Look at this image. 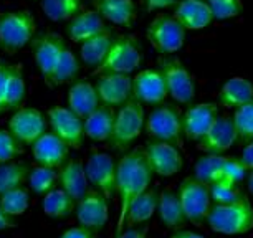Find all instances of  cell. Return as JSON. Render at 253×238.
Segmentation results:
<instances>
[{
	"mask_svg": "<svg viewBox=\"0 0 253 238\" xmlns=\"http://www.w3.org/2000/svg\"><path fill=\"white\" fill-rule=\"evenodd\" d=\"M154 172L147 164L142 147L126 152L116 162V195L119 202L116 235L123 232L127 208L144 190L149 189Z\"/></svg>",
	"mask_w": 253,
	"mask_h": 238,
	"instance_id": "6da1fadb",
	"label": "cell"
},
{
	"mask_svg": "<svg viewBox=\"0 0 253 238\" xmlns=\"http://www.w3.org/2000/svg\"><path fill=\"white\" fill-rule=\"evenodd\" d=\"M205 222L217 233L243 235L253 228V205L247 195L227 205H212Z\"/></svg>",
	"mask_w": 253,
	"mask_h": 238,
	"instance_id": "7a4b0ae2",
	"label": "cell"
},
{
	"mask_svg": "<svg viewBox=\"0 0 253 238\" xmlns=\"http://www.w3.org/2000/svg\"><path fill=\"white\" fill-rule=\"evenodd\" d=\"M144 122H146L144 104L137 101L136 98L127 99L116 113L113 131L108 142L111 144L114 151L126 152L131 147L132 142L139 137L141 131L144 129Z\"/></svg>",
	"mask_w": 253,
	"mask_h": 238,
	"instance_id": "3957f363",
	"label": "cell"
},
{
	"mask_svg": "<svg viewBox=\"0 0 253 238\" xmlns=\"http://www.w3.org/2000/svg\"><path fill=\"white\" fill-rule=\"evenodd\" d=\"M142 48L134 35H116L106 58L94 75H131L141 66Z\"/></svg>",
	"mask_w": 253,
	"mask_h": 238,
	"instance_id": "277c9868",
	"label": "cell"
},
{
	"mask_svg": "<svg viewBox=\"0 0 253 238\" xmlns=\"http://www.w3.org/2000/svg\"><path fill=\"white\" fill-rule=\"evenodd\" d=\"M157 70L164 78L167 96L179 104H190L195 98V81L190 71L177 56L161 55L157 60Z\"/></svg>",
	"mask_w": 253,
	"mask_h": 238,
	"instance_id": "5b68a950",
	"label": "cell"
},
{
	"mask_svg": "<svg viewBox=\"0 0 253 238\" xmlns=\"http://www.w3.org/2000/svg\"><path fill=\"white\" fill-rule=\"evenodd\" d=\"M35 35V18L28 10L0 13V48L15 53L32 41Z\"/></svg>",
	"mask_w": 253,
	"mask_h": 238,
	"instance_id": "8992f818",
	"label": "cell"
},
{
	"mask_svg": "<svg viewBox=\"0 0 253 238\" xmlns=\"http://www.w3.org/2000/svg\"><path fill=\"white\" fill-rule=\"evenodd\" d=\"M144 129L151 139L164 141L175 147H182V114L174 104L162 103L156 106L146 118Z\"/></svg>",
	"mask_w": 253,
	"mask_h": 238,
	"instance_id": "52a82bcc",
	"label": "cell"
},
{
	"mask_svg": "<svg viewBox=\"0 0 253 238\" xmlns=\"http://www.w3.org/2000/svg\"><path fill=\"white\" fill-rule=\"evenodd\" d=\"M146 38L161 55H172L184 46L185 28L172 15L159 13L147 25Z\"/></svg>",
	"mask_w": 253,
	"mask_h": 238,
	"instance_id": "ba28073f",
	"label": "cell"
},
{
	"mask_svg": "<svg viewBox=\"0 0 253 238\" xmlns=\"http://www.w3.org/2000/svg\"><path fill=\"white\" fill-rule=\"evenodd\" d=\"M177 195L187 222H192L194 225L202 227L204 222L207 220L210 207H212L209 185L200 182L194 175L192 177H185L179 185Z\"/></svg>",
	"mask_w": 253,
	"mask_h": 238,
	"instance_id": "9c48e42d",
	"label": "cell"
},
{
	"mask_svg": "<svg viewBox=\"0 0 253 238\" xmlns=\"http://www.w3.org/2000/svg\"><path fill=\"white\" fill-rule=\"evenodd\" d=\"M30 43H32L33 58H35V63L38 66V70H40L42 78L50 86L56 61H58L60 53L63 50V46L66 45V41L58 33L42 32L38 35H33Z\"/></svg>",
	"mask_w": 253,
	"mask_h": 238,
	"instance_id": "30bf717a",
	"label": "cell"
},
{
	"mask_svg": "<svg viewBox=\"0 0 253 238\" xmlns=\"http://www.w3.org/2000/svg\"><path fill=\"white\" fill-rule=\"evenodd\" d=\"M84 170L89 185L101 192L108 200L116 195V162L111 156L106 152L93 151L86 160Z\"/></svg>",
	"mask_w": 253,
	"mask_h": 238,
	"instance_id": "8fae6325",
	"label": "cell"
},
{
	"mask_svg": "<svg viewBox=\"0 0 253 238\" xmlns=\"http://www.w3.org/2000/svg\"><path fill=\"white\" fill-rule=\"evenodd\" d=\"M142 151L146 154L151 170L161 177H172L180 172L184 165V157L180 154L179 147L169 144V142L149 139L142 147Z\"/></svg>",
	"mask_w": 253,
	"mask_h": 238,
	"instance_id": "7c38bea8",
	"label": "cell"
},
{
	"mask_svg": "<svg viewBox=\"0 0 253 238\" xmlns=\"http://www.w3.org/2000/svg\"><path fill=\"white\" fill-rule=\"evenodd\" d=\"M51 132L71 149H80L84 139V122L70 108L55 106L46 111Z\"/></svg>",
	"mask_w": 253,
	"mask_h": 238,
	"instance_id": "4fadbf2b",
	"label": "cell"
},
{
	"mask_svg": "<svg viewBox=\"0 0 253 238\" xmlns=\"http://www.w3.org/2000/svg\"><path fill=\"white\" fill-rule=\"evenodd\" d=\"M76 218L80 225L88 230L101 232L109 218L108 198L96 189H88L86 194L76 202Z\"/></svg>",
	"mask_w": 253,
	"mask_h": 238,
	"instance_id": "5bb4252c",
	"label": "cell"
},
{
	"mask_svg": "<svg viewBox=\"0 0 253 238\" xmlns=\"http://www.w3.org/2000/svg\"><path fill=\"white\" fill-rule=\"evenodd\" d=\"M8 131L22 146H32L46 132V119L37 108H18L8 121Z\"/></svg>",
	"mask_w": 253,
	"mask_h": 238,
	"instance_id": "9a60e30c",
	"label": "cell"
},
{
	"mask_svg": "<svg viewBox=\"0 0 253 238\" xmlns=\"http://www.w3.org/2000/svg\"><path fill=\"white\" fill-rule=\"evenodd\" d=\"M237 141V129L232 116L218 114L213 124L209 127V131L197 141V147L205 154H223Z\"/></svg>",
	"mask_w": 253,
	"mask_h": 238,
	"instance_id": "2e32d148",
	"label": "cell"
},
{
	"mask_svg": "<svg viewBox=\"0 0 253 238\" xmlns=\"http://www.w3.org/2000/svg\"><path fill=\"white\" fill-rule=\"evenodd\" d=\"M132 98L142 104H151V106H159L166 101L167 89L164 78L157 68H149L139 71L132 78Z\"/></svg>",
	"mask_w": 253,
	"mask_h": 238,
	"instance_id": "e0dca14e",
	"label": "cell"
},
{
	"mask_svg": "<svg viewBox=\"0 0 253 238\" xmlns=\"http://www.w3.org/2000/svg\"><path fill=\"white\" fill-rule=\"evenodd\" d=\"M94 88L99 104L109 108L123 106L132 98V78L129 75H99Z\"/></svg>",
	"mask_w": 253,
	"mask_h": 238,
	"instance_id": "ac0fdd59",
	"label": "cell"
},
{
	"mask_svg": "<svg viewBox=\"0 0 253 238\" xmlns=\"http://www.w3.org/2000/svg\"><path fill=\"white\" fill-rule=\"evenodd\" d=\"M218 116L217 103H199L192 104L182 114V134L187 141L197 142Z\"/></svg>",
	"mask_w": 253,
	"mask_h": 238,
	"instance_id": "d6986e66",
	"label": "cell"
},
{
	"mask_svg": "<svg viewBox=\"0 0 253 238\" xmlns=\"http://www.w3.org/2000/svg\"><path fill=\"white\" fill-rule=\"evenodd\" d=\"M33 147V159L38 165L51 169H60L68 159L70 147L55 136L53 132H45L32 144Z\"/></svg>",
	"mask_w": 253,
	"mask_h": 238,
	"instance_id": "ffe728a7",
	"label": "cell"
},
{
	"mask_svg": "<svg viewBox=\"0 0 253 238\" xmlns=\"http://www.w3.org/2000/svg\"><path fill=\"white\" fill-rule=\"evenodd\" d=\"M91 5L104 22L124 28L134 27L137 10L132 0H91Z\"/></svg>",
	"mask_w": 253,
	"mask_h": 238,
	"instance_id": "44dd1931",
	"label": "cell"
},
{
	"mask_svg": "<svg viewBox=\"0 0 253 238\" xmlns=\"http://www.w3.org/2000/svg\"><path fill=\"white\" fill-rule=\"evenodd\" d=\"M172 17L185 30H202L213 22L209 3L202 0H179Z\"/></svg>",
	"mask_w": 253,
	"mask_h": 238,
	"instance_id": "7402d4cb",
	"label": "cell"
},
{
	"mask_svg": "<svg viewBox=\"0 0 253 238\" xmlns=\"http://www.w3.org/2000/svg\"><path fill=\"white\" fill-rule=\"evenodd\" d=\"M106 28H108L106 22L103 20L101 15L96 10H86V8H83V10L76 13L66 23V35L75 43H83L88 38L104 32Z\"/></svg>",
	"mask_w": 253,
	"mask_h": 238,
	"instance_id": "603a6c76",
	"label": "cell"
},
{
	"mask_svg": "<svg viewBox=\"0 0 253 238\" xmlns=\"http://www.w3.org/2000/svg\"><path fill=\"white\" fill-rule=\"evenodd\" d=\"M58 184L66 194L71 195V198L75 202H78L89 189L83 162L80 159H76V157L66 159V162L58 169Z\"/></svg>",
	"mask_w": 253,
	"mask_h": 238,
	"instance_id": "cb8c5ba5",
	"label": "cell"
},
{
	"mask_svg": "<svg viewBox=\"0 0 253 238\" xmlns=\"http://www.w3.org/2000/svg\"><path fill=\"white\" fill-rule=\"evenodd\" d=\"M99 106V99L94 84L88 79H76L68 89V108L81 119H84L89 113Z\"/></svg>",
	"mask_w": 253,
	"mask_h": 238,
	"instance_id": "d4e9b609",
	"label": "cell"
},
{
	"mask_svg": "<svg viewBox=\"0 0 253 238\" xmlns=\"http://www.w3.org/2000/svg\"><path fill=\"white\" fill-rule=\"evenodd\" d=\"M156 212L159 215L161 223L169 230H180L187 223V218H185L182 207H180L179 195L172 189H166L159 194Z\"/></svg>",
	"mask_w": 253,
	"mask_h": 238,
	"instance_id": "484cf974",
	"label": "cell"
},
{
	"mask_svg": "<svg viewBox=\"0 0 253 238\" xmlns=\"http://www.w3.org/2000/svg\"><path fill=\"white\" fill-rule=\"evenodd\" d=\"M253 99V83L243 76H232L218 93V104L225 109H237Z\"/></svg>",
	"mask_w": 253,
	"mask_h": 238,
	"instance_id": "4316f807",
	"label": "cell"
},
{
	"mask_svg": "<svg viewBox=\"0 0 253 238\" xmlns=\"http://www.w3.org/2000/svg\"><path fill=\"white\" fill-rule=\"evenodd\" d=\"M114 113L113 108L99 104L93 113H89L86 118L83 119L84 122V136L89 137L94 142H104L109 139L114 124Z\"/></svg>",
	"mask_w": 253,
	"mask_h": 238,
	"instance_id": "83f0119b",
	"label": "cell"
},
{
	"mask_svg": "<svg viewBox=\"0 0 253 238\" xmlns=\"http://www.w3.org/2000/svg\"><path fill=\"white\" fill-rule=\"evenodd\" d=\"M116 33H113L109 28H106L104 32L98 33L91 38H88L86 41L80 43V60L83 61L86 66L91 68H98L106 58L109 48H111Z\"/></svg>",
	"mask_w": 253,
	"mask_h": 238,
	"instance_id": "f1b7e54d",
	"label": "cell"
},
{
	"mask_svg": "<svg viewBox=\"0 0 253 238\" xmlns=\"http://www.w3.org/2000/svg\"><path fill=\"white\" fill-rule=\"evenodd\" d=\"M157 200H159V192L156 189L144 190L127 208L126 218H124V227H136L139 223L149 220L157 210Z\"/></svg>",
	"mask_w": 253,
	"mask_h": 238,
	"instance_id": "f546056e",
	"label": "cell"
},
{
	"mask_svg": "<svg viewBox=\"0 0 253 238\" xmlns=\"http://www.w3.org/2000/svg\"><path fill=\"white\" fill-rule=\"evenodd\" d=\"M76 202L71 198L70 194H66L63 189H53L46 192L42 198V208H43L45 215L51 218H66L71 215L75 210Z\"/></svg>",
	"mask_w": 253,
	"mask_h": 238,
	"instance_id": "4dcf8cb0",
	"label": "cell"
},
{
	"mask_svg": "<svg viewBox=\"0 0 253 238\" xmlns=\"http://www.w3.org/2000/svg\"><path fill=\"white\" fill-rule=\"evenodd\" d=\"M27 86H25V76L20 63H10V73H8L7 83V96H5V113L17 111L22 108V103L25 99Z\"/></svg>",
	"mask_w": 253,
	"mask_h": 238,
	"instance_id": "1f68e13d",
	"label": "cell"
},
{
	"mask_svg": "<svg viewBox=\"0 0 253 238\" xmlns=\"http://www.w3.org/2000/svg\"><path fill=\"white\" fill-rule=\"evenodd\" d=\"M30 165L27 162H3L0 164V195L8 192L12 189L23 187L28 180Z\"/></svg>",
	"mask_w": 253,
	"mask_h": 238,
	"instance_id": "d6a6232c",
	"label": "cell"
},
{
	"mask_svg": "<svg viewBox=\"0 0 253 238\" xmlns=\"http://www.w3.org/2000/svg\"><path fill=\"white\" fill-rule=\"evenodd\" d=\"M223 164H225V156L222 154H205L204 157L195 162L194 177L204 184H213L222 180Z\"/></svg>",
	"mask_w": 253,
	"mask_h": 238,
	"instance_id": "836d02e7",
	"label": "cell"
},
{
	"mask_svg": "<svg viewBox=\"0 0 253 238\" xmlns=\"http://www.w3.org/2000/svg\"><path fill=\"white\" fill-rule=\"evenodd\" d=\"M42 10L51 22H68L83 10V0H42Z\"/></svg>",
	"mask_w": 253,
	"mask_h": 238,
	"instance_id": "e575fe53",
	"label": "cell"
},
{
	"mask_svg": "<svg viewBox=\"0 0 253 238\" xmlns=\"http://www.w3.org/2000/svg\"><path fill=\"white\" fill-rule=\"evenodd\" d=\"M27 182L30 184V187L35 194L45 195L46 192H50V190H53L56 187V182H58V169L43 167V165L32 167Z\"/></svg>",
	"mask_w": 253,
	"mask_h": 238,
	"instance_id": "d590c367",
	"label": "cell"
},
{
	"mask_svg": "<svg viewBox=\"0 0 253 238\" xmlns=\"http://www.w3.org/2000/svg\"><path fill=\"white\" fill-rule=\"evenodd\" d=\"M30 203V194L25 187H17L0 195V208L8 215H23Z\"/></svg>",
	"mask_w": 253,
	"mask_h": 238,
	"instance_id": "8d00e7d4",
	"label": "cell"
},
{
	"mask_svg": "<svg viewBox=\"0 0 253 238\" xmlns=\"http://www.w3.org/2000/svg\"><path fill=\"white\" fill-rule=\"evenodd\" d=\"M209 194L213 205H227V203L237 202L238 198L245 195L240 185L235 182H227V180H218V182L210 184Z\"/></svg>",
	"mask_w": 253,
	"mask_h": 238,
	"instance_id": "74e56055",
	"label": "cell"
},
{
	"mask_svg": "<svg viewBox=\"0 0 253 238\" xmlns=\"http://www.w3.org/2000/svg\"><path fill=\"white\" fill-rule=\"evenodd\" d=\"M232 119L237 129L238 142L247 144V142L253 141V99L245 103L243 106L237 108Z\"/></svg>",
	"mask_w": 253,
	"mask_h": 238,
	"instance_id": "f35d334b",
	"label": "cell"
},
{
	"mask_svg": "<svg viewBox=\"0 0 253 238\" xmlns=\"http://www.w3.org/2000/svg\"><path fill=\"white\" fill-rule=\"evenodd\" d=\"M209 7L213 20H230L242 13V0H209Z\"/></svg>",
	"mask_w": 253,
	"mask_h": 238,
	"instance_id": "ab89813d",
	"label": "cell"
},
{
	"mask_svg": "<svg viewBox=\"0 0 253 238\" xmlns=\"http://www.w3.org/2000/svg\"><path fill=\"white\" fill-rule=\"evenodd\" d=\"M22 152L23 147L12 136V132L8 129H0V164L10 162V160L17 159L18 156H22Z\"/></svg>",
	"mask_w": 253,
	"mask_h": 238,
	"instance_id": "60d3db41",
	"label": "cell"
},
{
	"mask_svg": "<svg viewBox=\"0 0 253 238\" xmlns=\"http://www.w3.org/2000/svg\"><path fill=\"white\" fill-rule=\"evenodd\" d=\"M248 170L243 167L238 157H225V164H223V172H222V180L227 182H235L238 184L245 177Z\"/></svg>",
	"mask_w": 253,
	"mask_h": 238,
	"instance_id": "b9f144b4",
	"label": "cell"
},
{
	"mask_svg": "<svg viewBox=\"0 0 253 238\" xmlns=\"http://www.w3.org/2000/svg\"><path fill=\"white\" fill-rule=\"evenodd\" d=\"M8 73H10V63L0 58V114L5 113V96H7Z\"/></svg>",
	"mask_w": 253,
	"mask_h": 238,
	"instance_id": "7bdbcfd3",
	"label": "cell"
},
{
	"mask_svg": "<svg viewBox=\"0 0 253 238\" xmlns=\"http://www.w3.org/2000/svg\"><path fill=\"white\" fill-rule=\"evenodd\" d=\"M179 0H141L142 7L147 12H156V10H164V8H170L177 3Z\"/></svg>",
	"mask_w": 253,
	"mask_h": 238,
	"instance_id": "ee69618b",
	"label": "cell"
},
{
	"mask_svg": "<svg viewBox=\"0 0 253 238\" xmlns=\"http://www.w3.org/2000/svg\"><path fill=\"white\" fill-rule=\"evenodd\" d=\"M238 159H240V162L247 170H253V141L247 142V146L243 147L242 156Z\"/></svg>",
	"mask_w": 253,
	"mask_h": 238,
	"instance_id": "f6af8a7d",
	"label": "cell"
},
{
	"mask_svg": "<svg viewBox=\"0 0 253 238\" xmlns=\"http://www.w3.org/2000/svg\"><path fill=\"white\" fill-rule=\"evenodd\" d=\"M60 238H94V235L91 230L80 225V227H73V228H70V230H66Z\"/></svg>",
	"mask_w": 253,
	"mask_h": 238,
	"instance_id": "bcb514c9",
	"label": "cell"
},
{
	"mask_svg": "<svg viewBox=\"0 0 253 238\" xmlns=\"http://www.w3.org/2000/svg\"><path fill=\"white\" fill-rule=\"evenodd\" d=\"M147 228L146 227H129L126 232H121L116 238H146Z\"/></svg>",
	"mask_w": 253,
	"mask_h": 238,
	"instance_id": "7dc6e473",
	"label": "cell"
},
{
	"mask_svg": "<svg viewBox=\"0 0 253 238\" xmlns=\"http://www.w3.org/2000/svg\"><path fill=\"white\" fill-rule=\"evenodd\" d=\"M13 227H17L15 217L8 215L7 212H3L0 208V230H7V228H13Z\"/></svg>",
	"mask_w": 253,
	"mask_h": 238,
	"instance_id": "c3c4849f",
	"label": "cell"
},
{
	"mask_svg": "<svg viewBox=\"0 0 253 238\" xmlns=\"http://www.w3.org/2000/svg\"><path fill=\"white\" fill-rule=\"evenodd\" d=\"M169 238H205L204 235H199V233L195 232H190V230H175L172 235H170Z\"/></svg>",
	"mask_w": 253,
	"mask_h": 238,
	"instance_id": "681fc988",
	"label": "cell"
},
{
	"mask_svg": "<svg viewBox=\"0 0 253 238\" xmlns=\"http://www.w3.org/2000/svg\"><path fill=\"white\" fill-rule=\"evenodd\" d=\"M248 190H250V194L253 195V170H250V175H248Z\"/></svg>",
	"mask_w": 253,
	"mask_h": 238,
	"instance_id": "f907efd6",
	"label": "cell"
},
{
	"mask_svg": "<svg viewBox=\"0 0 253 238\" xmlns=\"http://www.w3.org/2000/svg\"><path fill=\"white\" fill-rule=\"evenodd\" d=\"M202 2H209V0H202Z\"/></svg>",
	"mask_w": 253,
	"mask_h": 238,
	"instance_id": "816d5d0a",
	"label": "cell"
}]
</instances>
